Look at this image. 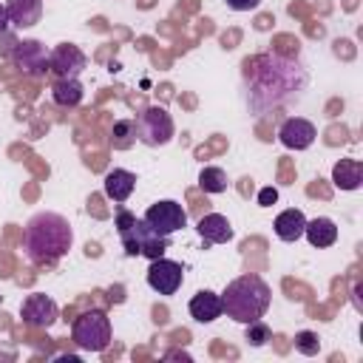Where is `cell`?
<instances>
[{"mask_svg": "<svg viewBox=\"0 0 363 363\" xmlns=\"http://www.w3.org/2000/svg\"><path fill=\"white\" fill-rule=\"evenodd\" d=\"M199 187H201L204 193H224V190H227V173H224L221 167H216V164L201 167V173H199Z\"/></svg>", "mask_w": 363, "mask_h": 363, "instance_id": "7402d4cb", "label": "cell"}, {"mask_svg": "<svg viewBox=\"0 0 363 363\" xmlns=\"http://www.w3.org/2000/svg\"><path fill=\"white\" fill-rule=\"evenodd\" d=\"M145 221H147L159 235H167V238H170L176 230H182V227L187 224V213L182 210L179 201L164 199V201H156V204H150V207L145 210Z\"/></svg>", "mask_w": 363, "mask_h": 363, "instance_id": "ba28073f", "label": "cell"}, {"mask_svg": "<svg viewBox=\"0 0 363 363\" xmlns=\"http://www.w3.org/2000/svg\"><path fill=\"white\" fill-rule=\"evenodd\" d=\"M269 301H272V289L258 275H238L221 292V306L227 318H233L235 323H250L264 318L269 309Z\"/></svg>", "mask_w": 363, "mask_h": 363, "instance_id": "3957f363", "label": "cell"}, {"mask_svg": "<svg viewBox=\"0 0 363 363\" xmlns=\"http://www.w3.org/2000/svg\"><path fill=\"white\" fill-rule=\"evenodd\" d=\"M196 230H199V235H201L204 244H227L233 238V227H230L227 216H221V213L201 216L199 224H196Z\"/></svg>", "mask_w": 363, "mask_h": 363, "instance_id": "5bb4252c", "label": "cell"}, {"mask_svg": "<svg viewBox=\"0 0 363 363\" xmlns=\"http://www.w3.org/2000/svg\"><path fill=\"white\" fill-rule=\"evenodd\" d=\"M233 11H252V9H258L261 6V0H224Z\"/></svg>", "mask_w": 363, "mask_h": 363, "instance_id": "484cf974", "label": "cell"}, {"mask_svg": "<svg viewBox=\"0 0 363 363\" xmlns=\"http://www.w3.org/2000/svg\"><path fill=\"white\" fill-rule=\"evenodd\" d=\"M133 122H136V139L147 147H162L173 139V119L162 105L145 108Z\"/></svg>", "mask_w": 363, "mask_h": 363, "instance_id": "8992f818", "label": "cell"}, {"mask_svg": "<svg viewBox=\"0 0 363 363\" xmlns=\"http://www.w3.org/2000/svg\"><path fill=\"white\" fill-rule=\"evenodd\" d=\"M102 184H105V196H108L111 201L122 204V201L130 199V193H133V187H136V176H133L130 170H125V167H113V170L105 176Z\"/></svg>", "mask_w": 363, "mask_h": 363, "instance_id": "2e32d148", "label": "cell"}, {"mask_svg": "<svg viewBox=\"0 0 363 363\" xmlns=\"http://www.w3.org/2000/svg\"><path fill=\"white\" fill-rule=\"evenodd\" d=\"M295 349L301 352V354H318L320 352V337L315 335V332H309V329H303V332H298L295 335Z\"/></svg>", "mask_w": 363, "mask_h": 363, "instance_id": "cb8c5ba5", "label": "cell"}, {"mask_svg": "<svg viewBox=\"0 0 363 363\" xmlns=\"http://www.w3.org/2000/svg\"><path fill=\"white\" fill-rule=\"evenodd\" d=\"M244 68H252V105L261 96H267L264 105H272V96H269L272 88H281L284 99H289L295 91H301L306 85L303 68L295 60H286V57H278V54H267V57H258L252 62L247 60Z\"/></svg>", "mask_w": 363, "mask_h": 363, "instance_id": "7a4b0ae2", "label": "cell"}, {"mask_svg": "<svg viewBox=\"0 0 363 363\" xmlns=\"http://www.w3.org/2000/svg\"><path fill=\"white\" fill-rule=\"evenodd\" d=\"M164 357H184V360H190V354H184V352H167Z\"/></svg>", "mask_w": 363, "mask_h": 363, "instance_id": "83f0119b", "label": "cell"}, {"mask_svg": "<svg viewBox=\"0 0 363 363\" xmlns=\"http://www.w3.org/2000/svg\"><path fill=\"white\" fill-rule=\"evenodd\" d=\"M332 182L337 190H357L363 184V164L357 159H340L332 167Z\"/></svg>", "mask_w": 363, "mask_h": 363, "instance_id": "ac0fdd59", "label": "cell"}, {"mask_svg": "<svg viewBox=\"0 0 363 363\" xmlns=\"http://www.w3.org/2000/svg\"><path fill=\"white\" fill-rule=\"evenodd\" d=\"M190 318L199 320V323H213L216 318L224 315V306H221V295L213 292V289H199L193 298H190Z\"/></svg>", "mask_w": 363, "mask_h": 363, "instance_id": "4fadbf2b", "label": "cell"}, {"mask_svg": "<svg viewBox=\"0 0 363 363\" xmlns=\"http://www.w3.org/2000/svg\"><path fill=\"white\" fill-rule=\"evenodd\" d=\"M119 238H122V247L128 255H145L150 261L164 255V250H167V235H159L145 218H136L130 227H125L119 233Z\"/></svg>", "mask_w": 363, "mask_h": 363, "instance_id": "5b68a950", "label": "cell"}, {"mask_svg": "<svg viewBox=\"0 0 363 363\" xmlns=\"http://www.w3.org/2000/svg\"><path fill=\"white\" fill-rule=\"evenodd\" d=\"M11 62L14 68H20L26 77L31 79H43L51 68H48V51L40 40H23V43H14V51H11Z\"/></svg>", "mask_w": 363, "mask_h": 363, "instance_id": "52a82bcc", "label": "cell"}, {"mask_svg": "<svg viewBox=\"0 0 363 363\" xmlns=\"http://www.w3.org/2000/svg\"><path fill=\"white\" fill-rule=\"evenodd\" d=\"M48 68L57 77H79L88 68V57L79 45L74 43H60L48 51Z\"/></svg>", "mask_w": 363, "mask_h": 363, "instance_id": "30bf717a", "label": "cell"}, {"mask_svg": "<svg viewBox=\"0 0 363 363\" xmlns=\"http://www.w3.org/2000/svg\"><path fill=\"white\" fill-rule=\"evenodd\" d=\"M74 244V233L65 216L43 210L34 213L23 230V252L34 267L57 264Z\"/></svg>", "mask_w": 363, "mask_h": 363, "instance_id": "6da1fadb", "label": "cell"}, {"mask_svg": "<svg viewBox=\"0 0 363 363\" xmlns=\"http://www.w3.org/2000/svg\"><path fill=\"white\" fill-rule=\"evenodd\" d=\"M51 96L62 108H77L82 102V96H85V88H82V82L77 77H57V82L51 85Z\"/></svg>", "mask_w": 363, "mask_h": 363, "instance_id": "e0dca14e", "label": "cell"}, {"mask_svg": "<svg viewBox=\"0 0 363 363\" xmlns=\"http://www.w3.org/2000/svg\"><path fill=\"white\" fill-rule=\"evenodd\" d=\"M20 318H23V323L31 326V329H48V326H54V320L60 318V309H57V303H54L48 295L34 292V295H28V298L23 301Z\"/></svg>", "mask_w": 363, "mask_h": 363, "instance_id": "8fae6325", "label": "cell"}, {"mask_svg": "<svg viewBox=\"0 0 363 363\" xmlns=\"http://www.w3.org/2000/svg\"><path fill=\"white\" fill-rule=\"evenodd\" d=\"M315 136H318L315 125H312L309 119H303V116H289V119L278 128V139H281V145L289 147V150H306V147L315 142Z\"/></svg>", "mask_w": 363, "mask_h": 363, "instance_id": "7c38bea8", "label": "cell"}, {"mask_svg": "<svg viewBox=\"0 0 363 363\" xmlns=\"http://www.w3.org/2000/svg\"><path fill=\"white\" fill-rule=\"evenodd\" d=\"M303 235L309 238L312 247H332L337 241V224L332 218H326V216H318V218L306 221Z\"/></svg>", "mask_w": 363, "mask_h": 363, "instance_id": "ffe728a7", "label": "cell"}, {"mask_svg": "<svg viewBox=\"0 0 363 363\" xmlns=\"http://www.w3.org/2000/svg\"><path fill=\"white\" fill-rule=\"evenodd\" d=\"M244 326H247V335H244V337H247L250 346H264V343L269 340V335H272L269 326H267L261 318H258V320H250V323H244Z\"/></svg>", "mask_w": 363, "mask_h": 363, "instance_id": "603a6c76", "label": "cell"}, {"mask_svg": "<svg viewBox=\"0 0 363 363\" xmlns=\"http://www.w3.org/2000/svg\"><path fill=\"white\" fill-rule=\"evenodd\" d=\"M6 11H9L11 26L31 28L43 17V0H6Z\"/></svg>", "mask_w": 363, "mask_h": 363, "instance_id": "9a60e30c", "label": "cell"}, {"mask_svg": "<svg viewBox=\"0 0 363 363\" xmlns=\"http://www.w3.org/2000/svg\"><path fill=\"white\" fill-rule=\"evenodd\" d=\"M9 26H11V20H9V11H6V3H0V34H6Z\"/></svg>", "mask_w": 363, "mask_h": 363, "instance_id": "4316f807", "label": "cell"}, {"mask_svg": "<svg viewBox=\"0 0 363 363\" xmlns=\"http://www.w3.org/2000/svg\"><path fill=\"white\" fill-rule=\"evenodd\" d=\"M275 201H278V190H275V187H261L258 204H261V207H272Z\"/></svg>", "mask_w": 363, "mask_h": 363, "instance_id": "d4e9b609", "label": "cell"}, {"mask_svg": "<svg viewBox=\"0 0 363 363\" xmlns=\"http://www.w3.org/2000/svg\"><path fill=\"white\" fill-rule=\"evenodd\" d=\"M275 235L281 238V241H298L301 235H303V227H306V218H303V213L301 210H295V207H289V210H284V213H278V218H275Z\"/></svg>", "mask_w": 363, "mask_h": 363, "instance_id": "d6986e66", "label": "cell"}, {"mask_svg": "<svg viewBox=\"0 0 363 363\" xmlns=\"http://www.w3.org/2000/svg\"><path fill=\"white\" fill-rule=\"evenodd\" d=\"M184 281V269L179 261H170L164 255L153 258L150 267H147V286L159 295H176L179 286Z\"/></svg>", "mask_w": 363, "mask_h": 363, "instance_id": "9c48e42d", "label": "cell"}, {"mask_svg": "<svg viewBox=\"0 0 363 363\" xmlns=\"http://www.w3.org/2000/svg\"><path fill=\"white\" fill-rule=\"evenodd\" d=\"M133 142H136V122H133V119H119V122H113V130H111V145H113V150H128Z\"/></svg>", "mask_w": 363, "mask_h": 363, "instance_id": "44dd1931", "label": "cell"}, {"mask_svg": "<svg viewBox=\"0 0 363 363\" xmlns=\"http://www.w3.org/2000/svg\"><path fill=\"white\" fill-rule=\"evenodd\" d=\"M71 337L85 352H105L111 346V320L102 309H88L74 318Z\"/></svg>", "mask_w": 363, "mask_h": 363, "instance_id": "277c9868", "label": "cell"}]
</instances>
